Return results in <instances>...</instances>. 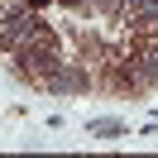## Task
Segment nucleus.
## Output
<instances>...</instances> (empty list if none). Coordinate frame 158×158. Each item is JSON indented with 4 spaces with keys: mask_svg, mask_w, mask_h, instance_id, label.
Instances as JSON below:
<instances>
[{
    "mask_svg": "<svg viewBox=\"0 0 158 158\" xmlns=\"http://www.w3.org/2000/svg\"><path fill=\"white\" fill-rule=\"evenodd\" d=\"M29 5H48V0H29Z\"/></svg>",
    "mask_w": 158,
    "mask_h": 158,
    "instance_id": "f257e3e1",
    "label": "nucleus"
},
{
    "mask_svg": "<svg viewBox=\"0 0 158 158\" xmlns=\"http://www.w3.org/2000/svg\"><path fill=\"white\" fill-rule=\"evenodd\" d=\"M67 5H81V0H67Z\"/></svg>",
    "mask_w": 158,
    "mask_h": 158,
    "instance_id": "f03ea898",
    "label": "nucleus"
}]
</instances>
